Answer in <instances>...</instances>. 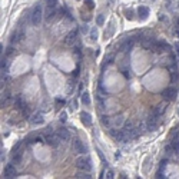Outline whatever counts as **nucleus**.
Returning a JSON list of instances; mask_svg holds the SVG:
<instances>
[{"label":"nucleus","mask_w":179,"mask_h":179,"mask_svg":"<svg viewBox=\"0 0 179 179\" xmlns=\"http://www.w3.org/2000/svg\"><path fill=\"white\" fill-rule=\"evenodd\" d=\"M123 76H125L126 79H129V77H130V72H128V70H123Z\"/></svg>","instance_id":"nucleus-30"},{"label":"nucleus","mask_w":179,"mask_h":179,"mask_svg":"<svg viewBox=\"0 0 179 179\" xmlns=\"http://www.w3.org/2000/svg\"><path fill=\"white\" fill-rule=\"evenodd\" d=\"M56 133H57V136L60 138V141H69V139H70V132H69L66 128H59Z\"/></svg>","instance_id":"nucleus-6"},{"label":"nucleus","mask_w":179,"mask_h":179,"mask_svg":"<svg viewBox=\"0 0 179 179\" xmlns=\"http://www.w3.org/2000/svg\"><path fill=\"white\" fill-rule=\"evenodd\" d=\"M162 96H163L166 100H174V99L176 98V92H175V89H165V90L162 92Z\"/></svg>","instance_id":"nucleus-9"},{"label":"nucleus","mask_w":179,"mask_h":179,"mask_svg":"<svg viewBox=\"0 0 179 179\" xmlns=\"http://www.w3.org/2000/svg\"><path fill=\"white\" fill-rule=\"evenodd\" d=\"M165 107H166V105L165 103H159L158 106L155 107V115H158V116H162L163 115V112H165Z\"/></svg>","instance_id":"nucleus-16"},{"label":"nucleus","mask_w":179,"mask_h":179,"mask_svg":"<svg viewBox=\"0 0 179 179\" xmlns=\"http://www.w3.org/2000/svg\"><path fill=\"white\" fill-rule=\"evenodd\" d=\"M105 178H106V179H113V172H112V171H106Z\"/></svg>","instance_id":"nucleus-24"},{"label":"nucleus","mask_w":179,"mask_h":179,"mask_svg":"<svg viewBox=\"0 0 179 179\" xmlns=\"http://www.w3.org/2000/svg\"><path fill=\"white\" fill-rule=\"evenodd\" d=\"M132 46H133V39H128V40H125V42L122 43V46H120V52L125 53V52L130 50Z\"/></svg>","instance_id":"nucleus-12"},{"label":"nucleus","mask_w":179,"mask_h":179,"mask_svg":"<svg viewBox=\"0 0 179 179\" xmlns=\"http://www.w3.org/2000/svg\"><path fill=\"white\" fill-rule=\"evenodd\" d=\"M20 161H22V152H16L14 156H13V162L14 163H19Z\"/></svg>","instance_id":"nucleus-21"},{"label":"nucleus","mask_w":179,"mask_h":179,"mask_svg":"<svg viewBox=\"0 0 179 179\" xmlns=\"http://www.w3.org/2000/svg\"><path fill=\"white\" fill-rule=\"evenodd\" d=\"M158 118H159V116L155 115V113L148 118L146 125H148V129H149V130H156V129H158V126H159V122H158L159 119H158Z\"/></svg>","instance_id":"nucleus-3"},{"label":"nucleus","mask_w":179,"mask_h":179,"mask_svg":"<svg viewBox=\"0 0 179 179\" xmlns=\"http://www.w3.org/2000/svg\"><path fill=\"white\" fill-rule=\"evenodd\" d=\"M82 102H83V103H85L86 106H87V105L90 103V99H89V93H83V95H82Z\"/></svg>","instance_id":"nucleus-20"},{"label":"nucleus","mask_w":179,"mask_h":179,"mask_svg":"<svg viewBox=\"0 0 179 179\" xmlns=\"http://www.w3.org/2000/svg\"><path fill=\"white\" fill-rule=\"evenodd\" d=\"M16 107L17 109H23L25 107V105H23V100H22V96H16Z\"/></svg>","instance_id":"nucleus-19"},{"label":"nucleus","mask_w":179,"mask_h":179,"mask_svg":"<svg viewBox=\"0 0 179 179\" xmlns=\"http://www.w3.org/2000/svg\"><path fill=\"white\" fill-rule=\"evenodd\" d=\"M44 122V119H43V115L42 113H35V115H32V123L33 125H40V123H43Z\"/></svg>","instance_id":"nucleus-13"},{"label":"nucleus","mask_w":179,"mask_h":179,"mask_svg":"<svg viewBox=\"0 0 179 179\" xmlns=\"http://www.w3.org/2000/svg\"><path fill=\"white\" fill-rule=\"evenodd\" d=\"M16 176V168L13 165H6L4 168V178L10 179V178H14Z\"/></svg>","instance_id":"nucleus-7"},{"label":"nucleus","mask_w":179,"mask_h":179,"mask_svg":"<svg viewBox=\"0 0 179 179\" xmlns=\"http://www.w3.org/2000/svg\"><path fill=\"white\" fill-rule=\"evenodd\" d=\"M33 143H42V139H40V138H35V139H33Z\"/></svg>","instance_id":"nucleus-33"},{"label":"nucleus","mask_w":179,"mask_h":179,"mask_svg":"<svg viewBox=\"0 0 179 179\" xmlns=\"http://www.w3.org/2000/svg\"><path fill=\"white\" fill-rule=\"evenodd\" d=\"M102 123H103V125H109V123H110V120H109V118H107V116H102Z\"/></svg>","instance_id":"nucleus-25"},{"label":"nucleus","mask_w":179,"mask_h":179,"mask_svg":"<svg viewBox=\"0 0 179 179\" xmlns=\"http://www.w3.org/2000/svg\"><path fill=\"white\" fill-rule=\"evenodd\" d=\"M80 120H82V123L86 125V126H90V125H92V116H90L87 112H82V113H80Z\"/></svg>","instance_id":"nucleus-11"},{"label":"nucleus","mask_w":179,"mask_h":179,"mask_svg":"<svg viewBox=\"0 0 179 179\" xmlns=\"http://www.w3.org/2000/svg\"><path fill=\"white\" fill-rule=\"evenodd\" d=\"M178 25H179V19H178Z\"/></svg>","instance_id":"nucleus-37"},{"label":"nucleus","mask_w":179,"mask_h":179,"mask_svg":"<svg viewBox=\"0 0 179 179\" xmlns=\"http://www.w3.org/2000/svg\"><path fill=\"white\" fill-rule=\"evenodd\" d=\"M82 30H83V32L86 33V32H87V26H83V27H82Z\"/></svg>","instance_id":"nucleus-36"},{"label":"nucleus","mask_w":179,"mask_h":179,"mask_svg":"<svg viewBox=\"0 0 179 179\" xmlns=\"http://www.w3.org/2000/svg\"><path fill=\"white\" fill-rule=\"evenodd\" d=\"M166 152H168V153L172 152V146H166Z\"/></svg>","instance_id":"nucleus-34"},{"label":"nucleus","mask_w":179,"mask_h":179,"mask_svg":"<svg viewBox=\"0 0 179 179\" xmlns=\"http://www.w3.org/2000/svg\"><path fill=\"white\" fill-rule=\"evenodd\" d=\"M86 3H87L89 9H92V7H93V3H92V0H86Z\"/></svg>","instance_id":"nucleus-32"},{"label":"nucleus","mask_w":179,"mask_h":179,"mask_svg":"<svg viewBox=\"0 0 179 179\" xmlns=\"http://www.w3.org/2000/svg\"><path fill=\"white\" fill-rule=\"evenodd\" d=\"M138 13H139V16H141L142 19H146V17L149 16V9L145 7V6H141L139 10H138Z\"/></svg>","instance_id":"nucleus-17"},{"label":"nucleus","mask_w":179,"mask_h":179,"mask_svg":"<svg viewBox=\"0 0 179 179\" xmlns=\"http://www.w3.org/2000/svg\"><path fill=\"white\" fill-rule=\"evenodd\" d=\"M96 22H98V25H99V26H102V25H103V22H105V17H103V14H99Z\"/></svg>","instance_id":"nucleus-22"},{"label":"nucleus","mask_w":179,"mask_h":179,"mask_svg":"<svg viewBox=\"0 0 179 179\" xmlns=\"http://www.w3.org/2000/svg\"><path fill=\"white\" fill-rule=\"evenodd\" d=\"M76 40H77V30H72L70 33L66 36V39H65V43L70 46V44H73V43L76 42Z\"/></svg>","instance_id":"nucleus-10"},{"label":"nucleus","mask_w":179,"mask_h":179,"mask_svg":"<svg viewBox=\"0 0 179 179\" xmlns=\"http://www.w3.org/2000/svg\"><path fill=\"white\" fill-rule=\"evenodd\" d=\"M76 178H79V179H90L92 176H90L89 172H86V171H79V172L76 174Z\"/></svg>","instance_id":"nucleus-18"},{"label":"nucleus","mask_w":179,"mask_h":179,"mask_svg":"<svg viewBox=\"0 0 179 179\" xmlns=\"http://www.w3.org/2000/svg\"><path fill=\"white\" fill-rule=\"evenodd\" d=\"M156 178H163V176H162V172H161V171H159V172L156 174Z\"/></svg>","instance_id":"nucleus-35"},{"label":"nucleus","mask_w":179,"mask_h":179,"mask_svg":"<svg viewBox=\"0 0 179 179\" xmlns=\"http://www.w3.org/2000/svg\"><path fill=\"white\" fill-rule=\"evenodd\" d=\"M42 16H43V12H42V6L40 4H37L35 7V10H33V13H32V23L37 26L40 22H42Z\"/></svg>","instance_id":"nucleus-2"},{"label":"nucleus","mask_w":179,"mask_h":179,"mask_svg":"<svg viewBox=\"0 0 179 179\" xmlns=\"http://www.w3.org/2000/svg\"><path fill=\"white\" fill-rule=\"evenodd\" d=\"M76 168L79 171H86V172H90L92 171V162L87 156H79L76 159Z\"/></svg>","instance_id":"nucleus-1"},{"label":"nucleus","mask_w":179,"mask_h":179,"mask_svg":"<svg viewBox=\"0 0 179 179\" xmlns=\"http://www.w3.org/2000/svg\"><path fill=\"white\" fill-rule=\"evenodd\" d=\"M59 141H60V138L57 136V133L55 135V133H52V132H50V133H47V135H46V143H47V145H50V146H53V148L59 145Z\"/></svg>","instance_id":"nucleus-5"},{"label":"nucleus","mask_w":179,"mask_h":179,"mask_svg":"<svg viewBox=\"0 0 179 179\" xmlns=\"http://www.w3.org/2000/svg\"><path fill=\"white\" fill-rule=\"evenodd\" d=\"M72 150L74 152V153H86V146L83 145L82 141H79V139H74L73 142H72Z\"/></svg>","instance_id":"nucleus-4"},{"label":"nucleus","mask_w":179,"mask_h":179,"mask_svg":"<svg viewBox=\"0 0 179 179\" xmlns=\"http://www.w3.org/2000/svg\"><path fill=\"white\" fill-rule=\"evenodd\" d=\"M130 129H133V123L128 120V122L125 123V130H130Z\"/></svg>","instance_id":"nucleus-23"},{"label":"nucleus","mask_w":179,"mask_h":179,"mask_svg":"<svg viewBox=\"0 0 179 179\" xmlns=\"http://www.w3.org/2000/svg\"><path fill=\"white\" fill-rule=\"evenodd\" d=\"M155 42H156V40H153V39H145V40H142V46L145 49H150V50H152Z\"/></svg>","instance_id":"nucleus-14"},{"label":"nucleus","mask_w":179,"mask_h":179,"mask_svg":"<svg viewBox=\"0 0 179 179\" xmlns=\"http://www.w3.org/2000/svg\"><path fill=\"white\" fill-rule=\"evenodd\" d=\"M56 3H57V0H47V6H53V7H56Z\"/></svg>","instance_id":"nucleus-26"},{"label":"nucleus","mask_w":179,"mask_h":179,"mask_svg":"<svg viewBox=\"0 0 179 179\" xmlns=\"http://www.w3.org/2000/svg\"><path fill=\"white\" fill-rule=\"evenodd\" d=\"M66 118H68V116H66V113H65V112H62V113H60V120H62V122H66Z\"/></svg>","instance_id":"nucleus-28"},{"label":"nucleus","mask_w":179,"mask_h":179,"mask_svg":"<svg viewBox=\"0 0 179 179\" xmlns=\"http://www.w3.org/2000/svg\"><path fill=\"white\" fill-rule=\"evenodd\" d=\"M22 39H23V32H22V30L14 32L13 36H12V43H17V42H20Z\"/></svg>","instance_id":"nucleus-15"},{"label":"nucleus","mask_w":179,"mask_h":179,"mask_svg":"<svg viewBox=\"0 0 179 179\" xmlns=\"http://www.w3.org/2000/svg\"><path fill=\"white\" fill-rule=\"evenodd\" d=\"M96 37H98V32L93 30V32H92V40H96Z\"/></svg>","instance_id":"nucleus-31"},{"label":"nucleus","mask_w":179,"mask_h":179,"mask_svg":"<svg viewBox=\"0 0 179 179\" xmlns=\"http://www.w3.org/2000/svg\"><path fill=\"white\" fill-rule=\"evenodd\" d=\"M174 148H175L176 150H179V139H176V141L174 142Z\"/></svg>","instance_id":"nucleus-29"},{"label":"nucleus","mask_w":179,"mask_h":179,"mask_svg":"<svg viewBox=\"0 0 179 179\" xmlns=\"http://www.w3.org/2000/svg\"><path fill=\"white\" fill-rule=\"evenodd\" d=\"M55 16H56V9H55L53 6H47L46 13H44V19H46L47 22H50V20H53Z\"/></svg>","instance_id":"nucleus-8"},{"label":"nucleus","mask_w":179,"mask_h":179,"mask_svg":"<svg viewBox=\"0 0 179 179\" xmlns=\"http://www.w3.org/2000/svg\"><path fill=\"white\" fill-rule=\"evenodd\" d=\"M112 60H113V55H109V56L106 57V65H110Z\"/></svg>","instance_id":"nucleus-27"}]
</instances>
